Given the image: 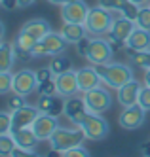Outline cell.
<instances>
[{
    "label": "cell",
    "instance_id": "1",
    "mask_svg": "<svg viewBox=\"0 0 150 157\" xmlns=\"http://www.w3.org/2000/svg\"><path fill=\"white\" fill-rule=\"evenodd\" d=\"M97 70L101 82L105 83L108 89H118L125 85L128 82L133 80V70L131 66L122 64V63H105V64H91Z\"/></svg>",
    "mask_w": 150,
    "mask_h": 157
},
{
    "label": "cell",
    "instance_id": "2",
    "mask_svg": "<svg viewBox=\"0 0 150 157\" xmlns=\"http://www.w3.org/2000/svg\"><path fill=\"white\" fill-rule=\"evenodd\" d=\"M112 23H114L112 12L101 8L99 4L93 6V8H89L87 17L84 21L86 30H87L89 36H107L108 32L112 30Z\"/></svg>",
    "mask_w": 150,
    "mask_h": 157
},
{
    "label": "cell",
    "instance_id": "3",
    "mask_svg": "<svg viewBox=\"0 0 150 157\" xmlns=\"http://www.w3.org/2000/svg\"><path fill=\"white\" fill-rule=\"evenodd\" d=\"M86 140V132L82 127H74V129H65V127H59L51 138L48 140L51 148L59 150V151H67L71 148H76V146H82V142Z\"/></svg>",
    "mask_w": 150,
    "mask_h": 157
},
{
    "label": "cell",
    "instance_id": "4",
    "mask_svg": "<svg viewBox=\"0 0 150 157\" xmlns=\"http://www.w3.org/2000/svg\"><path fill=\"white\" fill-rule=\"evenodd\" d=\"M84 129L86 132V138L89 140H105L108 134H110V125H108V121L103 117L101 114H93V112H89V114L84 117L82 121V125H80Z\"/></svg>",
    "mask_w": 150,
    "mask_h": 157
},
{
    "label": "cell",
    "instance_id": "5",
    "mask_svg": "<svg viewBox=\"0 0 150 157\" xmlns=\"http://www.w3.org/2000/svg\"><path fill=\"white\" fill-rule=\"evenodd\" d=\"M84 102H86L89 112H93V114H103V112H107L112 106V95H110L108 89L99 85V87H93L91 91L84 93Z\"/></svg>",
    "mask_w": 150,
    "mask_h": 157
},
{
    "label": "cell",
    "instance_id": "6",
    "mask_svg": "<svg viewBox=\"0 0 150 157\" xmlns=\"http://www.w3.org/2000/svg\"><path fill=\"white\" fill-rule=\"evenodd\" d=\"M112 53H114V49L107 40L91 38L87 53H86V59H87L89 64H105V63L112 61Z\"/></svg>",
    "mask_w": 150,
    "mask_h": 157
},
{
    "label": "cell",
    "instance_id": "7",
    "mask_svg": "<svg viewBox=\"0 0 150 157\" xmlns=\"http://www.w3.org/2000/svg\"><path fill=\"white\" fill-rule=\"evenodd\" d=\"M36 89H38L36 72H32L29 68H23L17 74H14V91L11 93H17L21 97H29L32 93H36Z\"/></svg>",
    "mask_w": 150,
    "mask_h": 157
},
{
    "label": "cell",
    "instance_id": "8",
    "mask_svg": "<svg viewBox=\"0 0 150 157\" xmlns=\"http://www.w3.org/2000/svg\"><path fill=\"white\" fill-rule=\"evenodd\" d=\"M146 119V110L141 106V104H133V106H128L122 110V114L118 116V123L120 127L125 129V131H135L139 129Z\"/></svg>",
    "mask_w": 150,
    "mask_h": 157
},
{
    "label": "cell",
    "instance_id": "9",
    "mask_svg": "<svg viewBox=\"0 0 150 157\" xmlns=\"http://www.w3.org/2000/svg\"><path fill=\"white\" fill-rule=\"evenodd\" d=\"M63 114L68 117V121H71L74 127H80V125H82V121H84V117L89 114V110H87V106L84 102V97L80 98V97L74 95V97L65 98V110H63Z\"/></svg>",
    "mask_w": 150,
    "mask_h": 157
},
{
    "label": "cell",
    "instance_id": "10",
    "mask_svg": "<svg viewBox=\"0 0 150 157\" xmlns=\"http://www.w3.org/2000/svg\"><path fill=\"white\" fill-rule=\"evenodd\" d=\"M30 129L34 131V134L38 136V140H50L51 134L59 129V119L57 116H50V114H40L34 123L30 125Z\"/></svg>",
    "mask_w": 150,
    "mask_h": 157
},
{
    "label": "cell",
    "instance_id": "11",
    "mask_svg": "<svg viewBox=\"0 0 150 157\" xmlns=\"http://www.w3.org/2000/svg\"><path fill=\"white\" fill-rule=\"evenodd\" d=\"M40 114H42V112L38 110V106H30V104H25V106H21L19 110L11 112V131L30 127L34 123V119H36Z\"/></svg>",
    "mask_w": 150,
    "mask_h": 157
},
{
    "label": "cell",
    "instance_id": "12",
    "mask_svg": "<svg viewBox=\"0 0 150 157\" xmlns=\"http://www.w3.org/2000/svg\"><path fill=\"white\" fill-rule=\"evenodd\" d=\"M89 8L84 0H72L65 6H61V17L67 23H84L87 17Z\"/></svg>",
    "mask_w": 150,
    "mask_h": 157
},
{
    "label": "cell",
    "instance_id": "13",
    "mask_svg": "<svg viewBox=\"0 0 150 157\" xmlns=\"http://www.w3.org/2000/svg\"><path fill=\"white\" fill-rule=\"evenodd\" d=\"M97 4L101 8L108 10V12H118L120 15L133 19V21L139 15V6L133 4L131 0H97Z\"/></svg>",
    "mask_w": 150,
    "mask_h": 157
},
{
    "label": "cell",
    "instance_id": "14",
    "mask_svg": "<svg viewBox=\"0 0 150 157\" xmlns=\"http://www.w3.org/2000/svg\"><path fill=\"white\" fill-rule=\"evenodd\" d=\"M55 80V87H57V95H61L63 98L68 97H74L78 95V82H76V72L74 70H68L65 74H59L53 78Z\"/></svg>",
    "mask_w": 150,
    "mask_h": 157
},
{
    "label": "cell",
    "instance_id": "15",
    "mask_svg": "<svg viewBox=\"0 0 150 157\" xmlns=\"http://www.w3.org/2000/svg\"><path fill=\"white\" fill-rule=\"evenodd\" d=\"M141 89H143V83H141V82H137V80L128 82L125 85H122V87L118 89V93H116L118 102H120L124 108L137 104V102H139V93H141Z\"/></svg>",
    "mask_w": 150,
    "mask_h": 157
},
{
    "label": "cell",
    "instance_id": "16",
    "mask_svg": "<svg viewBox=\"0 0 150 157\" xmlns=\"http://www.w3.org/2000/svg\"><path fill=\"white\" fill-rule=\"evenodd\" d=\"M38 110L42 114H50V116H57L59 117L65 110V98L61 95H40L38 102H36Z\"/></svg>",
    "mask_w": 150,
    "mask_h": 157
},
{
    "label": "cell",
    "instance_id": "17",
    "mask_svg": "<svg viewBox=\"0 0 150 157\" xmlns=\"http://www.w3.org/2000/svg\"><path fill=\"white\" fill-rule=\"evenodd\" d=\"M76 82H78V89L82 93H87L93 87H99L103 83L93 66H84V68L76 70Z\"/></svg>",
    "mask_w": 150,
    "mask_h": 157
},
{
    "label": "cell",
    "instance_id": "18",
    "mask_svg": "<svg viewBox=\"0 0 150 157\" xmlns=\"http://www.w3.org/2000/svg\"><path fill=\"white\" fill-rule=\"evenodd\" d=\"M125 49H129V51H146V49H150V30L135 27L131 36L125 40Z\"/></svg>",
    "mask_w": 150,
    "mask_h": 157
},
{
    "label": "cell",
    "instance_id": "19",
    "mask_svg": "<svg viewBox=\"0 0 150 157\" xmlns=\"http://www.w3.org/2000/svg\"><path fill=\"white\" fill-rule=\"evenodd\" d=\"M21 30L27 32V34H30L34 40H42L48 32H51V27H50V23L46 19L38 17V19H29V21H25L23 27H21Z\"/></svg>",
    "mask_w": 150,
    "mask_h": 157
},
{
    "label": "cell",
    "instance_id": "20",
    "mask_svg": "<svg viewBox=\"0 0 150 157\" xmlns=\"http://www.w3.org/2000/svg\"><path fill=\"white\" fill-rule=\"evenodd\" d=\"M61 34L67 40V44H74V46H76L82 38L87 36V30H86L84 23H67V21H63Z\"/></svg>",
    "mask_w": 150,
    "mask_h": 157
},
{
    "label": "cell",
    "instance_id": "21",
    "mask_svg": "<svg viewBox=\"0 0 150 157\" xmlns=\"http://www.w3.org/2000/svg\"><path fill=\"white\" fill-rule=\"evenodd\" d=\"M135 21L133 19H128V17H124V15H120L118 19H114V23H112V30L108 32V34H112V36H116V38H120V40H128L129 36H131V32L135 30Z\"/></svg>",
    "mask_w": 150,
    "mask_h": 157
},
{
    "label": "cell",
    "instance_id": "22",
    "mask_svg": "<svg viewBox=\"0 0 150 157\" xmlns=\"http://www.w3.org/2000/svg\"><path fill=\"white\" fill-rule=\"evenodd\" d=\"M42 42H44L46 49H48V55H50V57L63 53V51H65V46H67V40L63 38L61 32H53V30L48 32V34L42 38Z\"/></svg>",
    "mask_w": 150,
    "mask_h": 157
},
{
    "label": "cell",
    "instance_id": "23",
    "mask_svg": "<svg viewBox=\"0 0 150 157\" xmlns=\"http://www.w3.org/2000/svg\"><path fill=\"white\" fill-rule=\"evenodd\" d=\"M11 134H14V138L17 142L19 148H27V150H32L34 146H36L40 140L38 136L34 134V131L30 127H25V129H17V131H11Z\"/></svg>",
    "mask_w": 150,
    "mask_h": 157
},
{
    "label": "cell",
    "instance_id": "24",
    "mask_svg": "<svg viewBox=\"0 0 150 157\" xmlns=\"http://www.w3.org/2000/svg\"><path fill=\"white\" fill-rule=\"evenodd\" d=\"M48 66H50V70H51V74L55 78V76H59V74H65L68 70H72V61L68 59L67 55L59 53V55H53Z\"/></svg>",
    "mask_w": 150,
    "mask_h": 157
},
{
    "label": "cell",
    "instance_id": "25",
    "mask_svg": "<svg viewBox=\"0 0 150 157\" xmlns=\"http://www.w3.org/2000/svg\"><path fill=\"white\" fill-rule=\"evenodd\" d=\"M14 63H15L14 46L2 42L0 44V72H10L11 66H14Z\"/></svg>",
    "mask_w": 150,
    "mask_h": 157
},
{
    "label": "cell",
    "instance_id": "26",
    "mask_svg": "<svg viewBox=\"0 0 150 157\" xmlns=\"http://www.w3.org/2000/svg\"><path fill=\"white\" fill-rule=\"evenodd\" d=\"M15 148H17V142L14 138V134L11 132L0 134V157H10Z\"/></svg>",
    "mask_w": 150,
    "mask_h": 157
},
{
    "label": "cell",
    "instance_id": "27",
    "mask_svg": "<svg viewBox=\"0 0 150 157\" xmlns=\"http://www.w3.org/2000/svg\"><path fill=\"white\" fill-rule=\"evenodd\" d=\"M36 42H38V40H34L30 34H27V32L19 30V32H17V36H15V40H14V46L21 48V49H27V51H30V49H32V46H34Z\"/></svg>",
    "mask_w": 150,
    "mask_h": 157
},
{
    "label": "cell",
    "instance_id": "28",
    "mask_svg": "<svg viewBox=\"0 0 150 157\" xmlns=\"http://www.w3.org/2000/svg\"><path fill=\"white\" fill-rule=\"evenodd\" d=\"M14 91V76L10 72H0V97Z\"/></svg>",
    "mask_w": 150,
    "mask_h": 157
},
{
    "label": "cell",
    "instance_id": "29",
    "mask_svg": "<svg viewBox=\"0 0 150 157\" xmlns=\"http://www.w3.org/2000/svg\"><path fill=\"white\" fill-rule=\"evenodd\" d=\"M135 25L141 27V29L150 30V6L148 4L139 8V15H137V19H135Z\"/></svg>",
    "mask_w": 150,
    "mask_h": 157
},
{
    "label": "cell",
    "instance_id": "30",
    "mask_svg": "<svg viewBox=\"0 0 150 157\" xmlns=\"http://www.w3.org/2000/svg\"><path fill=\"white\" fill-rule=\"evenodd\" d=\"M21 106H25V97H21V95H17V93H11V95L8 97V100H6L8 112H15V110H19Z\"/></svg>",
    "mask_w": 150,
    "mask_h": 157
},
{
    "label": "cell",
    "instance_id": "31",
    "mask_svg": "<svg viewBox=\"0 0 150 157\" xmlns=\"http://www.w3.org/2000/svg\"><path fill=\"white\" fill-rule=\"evenodd\" d=\"M11 132V112L0 110V134Z\"/></svg>",
    "mask_w": 150,
    "mask_h": 157
},
{
    "label": "cell",
    "instance_id": "32",
    "mask_svg": "<svg viewBox=\"0 0 150 157\" xmlns=\"http://www.w3.org/2000/svg\"><path fill=\"white\" fill-rule=\"evenodd\" d=\"M36 93H38V95H55V93H57L55 80L51 78V80H48V82H42V83H38Z\"/></svg>",
    "mask_w": 150,
    "mask_h": 157
},
{
    "label": "cell",
    "instance_id": "33",
    "mask_svg": "<svg viewBox=\"0 0 150 157\" xmlns=\"http://www.w3.org/2000/svg\"><path fill=\"white\" fill-rule=\"evenodd\" d=\"M137 104H141L146 112H150V87L148 85H143L141 93H139V102Z\"/></svg>",
    "mask_w": 150,
    "mask_h": 157
},
{
    "label": "cell",
    "instance_id": "34",
    "mask_svg": "<svg viewBox=\"0 0 150 157\" xmlns=\"http://www.w3.org/2000/svg\"><path fill=\"white\" fill-rule=\"evenodd\" d=\"M30 55H32V59L48 57V49H46V46H44V42H42V40H38V42L32 46V49H30Z\"/></svg>",
    "mask_w": 150,
    "mask_h": 157
},
{
    "label": "cell",
    "instance_id": "35",
    "mask_svg": "<svg viewBox=\"0 0 150 157\" xmlns=\"http://www.w3.org/2000/svg\"><path fill=\"white\" fill-rule=\"evenodd\" d=\"M63 157H89V151L84 148V146H76V148H71L63 151Z\"/></svg>",
    "mask_w": 150,
    "mask_h": 157
},
{
    "label": "cell",
    "instance_id": "36",
    "mask_svg": "<svg viewBox=\"0 0 150 157\" xmlns=\"http://www.w3.org/2000/svg\"><path fill=\"white\" fill-rule=\"evenodd\" d=\"M11 46H14V44H11ZM14 55H15V61H17V63H27V61L32 59L30 51L21 49V48H17V46H14Z\"/></svg>",
    "mask_w": 150,
    "mask_h": 157
},
{
    "label": "cell",
    "instance_id": "37",
    "mask_svg": "<svg viewBox=\"0 0 150 157\" xmlns=\"http://www.w3.org/2000/svg\"><path fill=\"white\" fill-rule=\"evenodd\" d=\"M10 157H40L36 151H32V150H27V148H17L14 150V153H11Z\"/></svg>",
    "mask_w": 150,
    "mask_h": 157
},
{
    "label": "cell",
    "instance_id": "38",
    "mask_svg": "<svg viewBox=\"0 0 150 157\" xmlns=\"http://www.w3.org/2000/svg\"><path fill=\"white\" fill-rule=\"evenodd\" d=\"M89 42H91V38H89V36H86V38L80 40V42L76 44V53H78V55H82V57H86L87 48H89Z\"/></svg>",
    "mask_w": 150,
    "mask_h": 157
},
{
    "label": "cell",
    "instance_id": "39",
    "mask_svg": "<svg viewBox=\"0 0 150 157\" xmlns=\"http://www.w3.org/2000/svg\"><path fill=\"white\" fill-rule=\"evenodd\" d=\"M36 78H38V83L51 80L53 74H51V70H50V66H46V68H38V70H36Z\"/></svg>",
    "mask_w": 150,
    "mask_h": 157
},
{
    "label": "cell",
    "instance_id": "40",
    "mask_svg": "<svg viewBox=\"0 0 150 157\" xmlns=\"http://www.w3.org/2000/svg\"><path fill=\"white\" fill-rule=\"evenodd\" d=\"M0 6H2L6 12H11V10L19 8V0H2V2H0Z\"/></svg>",
    "mask_w": 150,
    "mask_h": 157
},
{
    "label": "cell",
    "instance_id": "41",
    "mask_svg": "<svg viewBox=\"0 0 150 157\" xmlns=\"http://www.w3.org/2000/svg\"><path fill=\"white\" fill-rule=\"evenodd\" d=\"M141 151H143V157H150V142L141 146Z\"/></svg>",
    "mask_w": 150,
    "mask_h": 157
},
{
    "label": "cell",
    "instance_id": "42",
    "mask_svg": "<svg viewBox=\"0 0 150 157\" xmlns=\"http://www.w3.org/2000/svg\"><path fill=\"white\" fill-rule=\"evenodd\" d=\"M34 2H36V0H19V8H29Z\"/></svg>",
    "mask_w": 150,
    "mask_h": 157
},
{
    "label": "cell",
    "instance_id": "43",
    "mask_svg": "<svg viewBox=\"0 0 150 157\" xmlns=\"http://www.w3.org/2000/svg\"><path fill=\"white\" fill-rule=\"evenodd\" d=\"M48 2L57 4V6H65V4H68V2H72V0H48Z\"/></svg>",
    "mask_w": 150,
    "mask_h": 157
},
{
    "label": "cell",
    "instance_id": "44",
    "mask_svg": "<svg viewBox=\"0 0 150 157\" xmlns=\"http://www.w3.org/2000/svg\"><path fill=\"white\" fill-rule=\"evenodd\" d=\"M4 34H6V27H4L2 21H0V42H4Z\"/></svg>",
    "mask_w": 150,
    "mask_h": 157
},
{
    "label": "cell",
    "instance_id": "45",
    "mask_svg": "<svg viewBox=\"0 0 150 157\" xmlns=\"http://www.w3.org/2000/svg\"><path fill=\"white\" fill-rule=\"evenodd\" d=\"M143 82H144V85H148V87H150V68L144 72V80H143Z\"/></svg>",
    "mask_w": 150,
    "mask_h": 157
},
{
    "label": "cell",
    "instance_id": "46",
    "mask_svg": "<svg viewBox=\"0 0 150 157\" xmlns=\"http://www.w3.org/2000/svg\"><path fill=\"white\" fill-rule=\"evenodd\" d=\"M131 2H133V4H137V6L141 8V6H146V4H148V0H131Z\"/></svg>",
    "mask_w": 150,
    "mask_h": 157
},
{
    "label": "cell",
    "instance_id": "47",
    "mask_svg": "<svg viewBox=\"0 0 150 157\" xmlns=\"http://www.w3.org/2000/svg\"><path fill=\"white\" fill-rule=\"evenodd\" d=\"M148 6H150V0H148Z\"/></svg>",
    "mask_w": 150,
    "mask_h": 157
},
{
    "label": "cell",
    "instance_id": "48",
    "mask_svg": "<svg viewBox=\"0 0 150 157\" xmlns=\"http://www.w3.org/2000/svg\"><path fill=\"white\" fill-rule=\"evenodd\" d=\"M0 2H2V0H0Z\"/></svg>",
    "mask_w": 150,
    "mask_h": 157
},
{
    "label": "cell",
    "instance_id": "49",
    "mask_svg": "<svg viewBox=\"0 0 150 157\" xmlns=\"http://www.w3.org/2000/svg\"><path fill=\"white\" fill-rule=\"evenodd\" d=\"M0 44H2V42H0Z\"/></svg>",
    "mask_w": 150,
    "mask_h": 157
}]
</instances>
